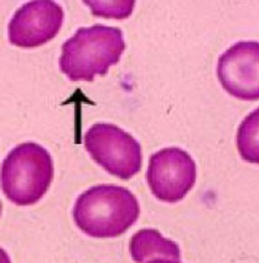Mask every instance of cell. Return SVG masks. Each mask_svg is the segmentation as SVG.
Here are the masks:
<instances>
[{"instance_id":"6da1fadb","label":"cell","mask_w":259,"mask_h":263,"mask_svg":"<svg viewBox=\"0 0 259 263\" xmlns=\"http://www.w3.org/2000/svg\"><path fill=\"white\" fill-rule=\"evenodd\" d=\"M141 215L138 200L130 190L117 185H98L77 199L73 220L86 235L111 238L123 235Z\"/></svg>"},{"instance_id":"7a4b0ae2","label":"cell","mask_w":259,"mask_h":263,"mask_svg":"<svg viewBox=\"0 0 259 263\" xmlns=\"http://www.w3.org/2000/svg\"><path fill=\"white\" fill-rule=\"evenodd\" d=\"M126 50L119 28L93 25L81 28L62 45L59 68L71 81H88L104 76L117 65Z\"/></svg>"},{"instance_id":"3957f363","label":"cell","mask_w":259,"mask_h":263,"mask_svg":"<svg viewBox=\"0 0 259 263\" xmlns=\"http://www.w3.org/2000/svg\"><path fill=\"white\" fill-rule=\"evenodd\" d=\"M53 179V161L44 146L23 143L15 146L2 164L0 181L5 196L14 204H36Z\"/></svg>"},{"instance_id":"277c9868","label":"cell","mask_w":259,"mask_h":263,"mask_svg":"<svg viewBox=\"0 0 259 263\" xmlns=\"http://www.w3.org/2000/svg\"><path fill=\"white\" fill-rule=\"evenodd\" d=\"M85 146L92 159L109 174L129 180L142 169L139 142L129 133L109 123H96L85 134Z\"/></svg>"},{"instance_id":"5b68a950","label":"cell","mask_w":259,"mask_h":263,"mask_svg":"<svg viewBox=\"0 0 259 263\" xmlns=\"http://www.w3.org/2000/svg\"><path fill=\"white\" fill-rule=\"evenodd\" d=\"M147 180L151 193L160 201H181L196 183V164L180 148H164L149 159Z\"/></svg>"},{"instance_id":"8992f818","label":"cell","mask_w":259,"mask_h":263,"mask_svg":"<svg viewBox=\"0 0 259 263\" xmlns=\"http://www.w3.org/2000/svg\"><path fill=\"white\" fill-rule=\"evenodd\" d=\"M217 77L222 87L242 101L259 100V43L241 41L218 59Z\"/></svg>"},{"instance_id":"52a82bcc","label":"cell","mask_w":259,"mask_h":263,"mask_svg":"<svg viewBox=\"0 0 259 263\" xmlns=\"http://www.w3.org/2000/svg\"><path fill=\"white\" fill-rule=\"evenodd\" d=\"M64 9L50 0H35L16 10L9 23V41L19 47H37L57 35Z\"/></svg>"},{"instance_id":"ba28073f","label":"cell","mask_w":259,"mask_h":263,"mask_svg":"<svg viewBox=\"0 0 259 263\" xmlns=\"http://www.w3.org/2000/svg\"><path fill=\"white\" fill-rule=\"evenodd\" d=\"M129 251L136 263H145L149 259H169L180 262V247L176 242L163 237L157 230H139L130 238Z\"/></svg>"},{"instance_id":"9c48e42d","label":"cell","mask_w":259,"mask_h":263,"mask_svg":"<svg viewBox=\"0 0 259 263\" xmlns=\"http://www.w3.org/2000/svg\"><path fill=\"white\" fill-rule=\"evenodd\" d=\"M237 148L243 160L259 164V108L243 119L237 132Z\"/></svg>"},{"instance_id":"30bf717a","label":"cell","mask_w":259,"mask_h":263,"mask_svg":"<svg viewBox=\"0 0 259 263\" xmlns=\"http://www.w3.org/2000/svg\"><path fill=\"white\" fill-rule=\"evenodd\" d=\"M92 8V11L96 16H104V17H115V19H124L128 17L132 13L134 2H119L113 3L112 5H107V3H102L104 5H99L98 2H85Z\"/></svg>"},{"instance_id":"8fae6325","label":"cell","mask_w":259,"mask_h":263,"mask_svg":"<svg viewBox=\"0 0 259 263\" xmlns=\"http://www.w3.org/2000/svg\"><path fill=\"white\" fill-rule=\"evenodd\" d=\"M0 263H11L10 258H9V256H8V253L5 252V251L3 250L2 247H0Z\"/></svg>"},{"instance_id":"7c38bea8","label":"cell","mask_w":259,"mask_h":263,"mask_svg":"<svg viewBox=\"0 0 259 263\" xmlns=\"http://www.w3.org/2000/svg\"><path fill=\"white\" fill-rule=\"evenodd\" d=\"M148 263H180V262L169 261V259H153V261H150V262H148Z\"/></svg>"},{"instance_id":"4fadbf2b","label":"cell","mask_w":259,"mask_h":263,"mask_svg":"<svg viewBox=\"0 0 259 263\" xmlns=\"http://www.w3.org/2000/svg\"><path fill=\"white\" fill-rule=\"evenodd\" d=\"M0 215H2V202H0Z\"/></svg>"}]
</instances>
